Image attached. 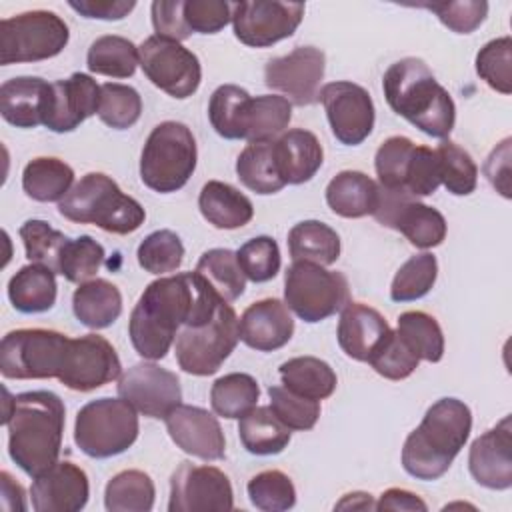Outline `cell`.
Segmentation results:
<instances>
[{
  "label": "cell",
  "instance_id": "6da1fadb",
  "mask_svg": "<svg viewBox=\"0 0 512 512\" xmlns=\"http://www.w3.org/2000/svg\"><path fill=\"white\" fill-rule=\"evenodd\" d=\"M220 302L224 300L196 270L162 276L144 288L130 314V342L142 358L162 360L180 328L210 322Z\"/></svg>",
  "mask_w": 512,
  "mask_h": 512
},
{
  "label": "cell",
  "instance_id": "7a4b0ae2",
  "mask_svg": "<svg viewBox=\"0 0 512 512\" xmlns=\"http://www.w3.org/2000/svg\"><path fill=\"white\" fill-rule=\"evenodd\" d=\"M66 408L50 390H30L10 396L4 390V416L8 428V454L28 476H38L58 462Z\"/></svg>",
  "mask_w": 512,
  "mask_h": 512
},
{
  "label": "cell",
  "instance_id": "3957f363",
  "mask_svg": "<svg viewBox=\"0 0 512 512\" xmlns=\"http://www.w3.org/2000/svg\"><path fill=\"white\" fill-rule=\"evenodd\" d=\"M382 90L388 106L420 132L440 140L450 136L456 122L454 100L422 58L406 56L390 64Z\"/></svg>",
  "mask_w": 512,
  "mask_h": 512
},
{
  "label": "cell",
  "instance_id": "277c9868",
  "mask_svg": "<svg viewBox=\"0 0 512 512\" xmlns=\"http://www.w3.org/2000/svg\"><path fill=\"white\" fill-rule=\"evenodd\" d=\"M472 412L458 398H440L424 414L402 448V468L418 480L444 476L468 442Z\"/></svg>",
  "mask_w": 512,
  "mask_h": 512
},
{
  "label": "cell",
  "instance_id": "5b68a950",
  "mask_svg": "<svg viewBox=\"0 0 512 512\" xmlns=\"http://www.w3.org/2000/svg\"><path fill=\"white\" fill-rule=\"evenodd\" d=\"M58 212L70 222L94 224L120 236L138 230L146 220L142 204L102 172L84 174L58 202Z\"/></svg>",
  "mask_w": 512,
  "mask_h": 512
},
{
  "label": "cell",
  "instance_id": "8992f818",
  "mask_svg": "<svg viewBox=\"0 0 512 512\" xmlns=\"http://www.w3.org/2000/svg\"><path fill=\"white\" fill-rule=\"evenodd\" d=\"M198 150L192 130L176 120L152 128L140 154V178L158 194L180 190L196 170Z\"/></svg>",
  "mask_w": 512,
  "mask_h": 512
},
{
  "label": "cell",
  "instance_id": "52a82bcc",
  "mask_svg": "<svg viewBox=\"0 0 512 512\" xmlns=\"http://www.w3.org/2000/svg\"><path fill=\"white\" fill-rule=\"evenodd\" d=\"M138 416L124 398H98L84 404L74 422V442L90 458H112L138 438Z\"/></svg>",
  "mask_w": 512,
  "mask_h": 512
},
{
  "label": "cell",
  "instance_id": "ba28073f",
  "mask_svg": "<svg viewBox=\"0 0 512 512\" xmlns=\"http://www.w3.org/2000/svg\"><path fill=\"white\" fill-rule=\"evenodd\" d=\"M350 302V286L342 272L294 260L284 276V304L304 322H320Z\"/></svg>",
  "mask_w": 512,
  "mask_h": 512
},
{
  "label": "cell",
  "instance_id": "9c48e42d",
  "mask_svg": "<svg viewBox=\"0 0 512 512\" xmlns=\"http://www.w3.org/2000/svg\"><path fill=\"white\" fill-rule=\"evenodd\" d=\"M238 340L240 320L228 302H220L210 322L180 328L174 340L176 362L192 376H210L218 372Z\"/></svg>",
  "mask_w": 512,
  "mask_h": 512
},
{
  "label": "cell",
  "instance_id": "30bf717a",
  "mask_svg": "<svg viewBox=\"0 0 512 512\" xmlns=\"http://www.w3.org/2000/svg\"><path fill=\"white\" fill-rule=\"evenodd\" d=\"M70 338L58 330L18 328L0 342V372L12 380L58 378Z\"/></svg>",
  "mask_w": 512,
  "mask_h": 512
},
{
  "label": "cell",
  "instance_id": "8fae6325",
  "mask_svg": "<svg viewBox=\"0 0 512 512\" xmlns=\"http://www.w3.org/2000/svg\"><path fill=\"white\" fill-rule=\"evenodd\" d=\"M70 40L68 24L50 10H30L0 22V62L22 64L58 56Z\"/></svg>",
  "mask_w": 512,
  "mask_h": 512
},
{
  "label": "cell",
  "instance_id": "7c38bea8",
  "mask_svg": "<svg viewBox=\"0 0 512 512\" xmlns=\"http://www.w3.org/2000/svg\"><path fill=\"white\" fill-rule=\"evenodd\" d=\"M378 224L400 232L412 246L430 250L444 242L448 224L444 216L410 196L406 190H388L378 184V206L372 214Z\"/></svg>",
  "mask_w": 512,
  "mask_h": 512
},
{
  "label": "cell",
  "instance_id": "4fadbf2b",
  "mask_svg": "<svg viewBox=\"0 0 512 512\" xmlns=\"http://www.w3.org/2000/svg\"><path fill=\"white\" fill-rule=\"evenodd\" d=\"M138 54L146 78L168 96L184 100L198 90L202 80L200 60L180 42L154 34L138 46Z\"/></svg>",
  "mask_w": 512,
  "mask_h": 512
},
{
  "label": "cell",
  "instance_id": "5bb4252c",
  "mask_svg": "<svg viewBox=\"0 0 512 512\" xmlns=\"http://www.w3.org/2000/svg\"><path fill=\"white\" fill-rule=\"evenodd\" d=\"M304 18V4L252 0L232 4L234 36L250 48H268L290 38Z\"/></svg>",
  "mask_w": 512,
  "mask_h": 512
},
{
  "label": "cell",
  "instance_id": "9a60e30c",
  "mask_svg": "<svg viewBox=\"0 0 512 512\" xmlns=\"http://www.w3.org/2000/svg\"><path fill=\"white\" fill-rule=\"evenodd\" d=\"M326 70V56L314 46H296L284 56L270 58L264 66V82L290 104L310 106L318 100Z\"/></svg>",
  "mask_w": 512,
  "mask_h": 512
},
{
  "label": "cell",
  "instance_id": "2e32d148",
  "mask_svg": "<svg viewBox=\"0 0 512 512\" xmlns=\"http://www.w3.org/2000/svg\"><path fill=\"white\" fill-rule=\"evenodd\" d=\"M318 100L326 110V118L338 142L358 146L370 136L376 112L366 88L348 80H338L324 84Z\"/></svg>",
  "mask_w": 512,
  "mask_h": 512
},
{
  "label": "cell",
  "instance_id": "e0dca14e",
  "mask_svg": "<svg viewBox=\"0 0 512 512\" xmlns=\"http://www.w3.org/2000/svg\"><path fill=\"white\" fill-rule=\"evenodd\" d=\"M234 492L228 476L216 466L182 462L170 478V512L232 510Z\"/></svg>",
  "mask_w": 512,
  "mask_h": 512
},
{
  "label": "cell",
  "instance_id": "ac0fdd59",
  "mask_svg": "<svg viewBox=\"0 0 512 512\" xmlns=\"http://www.w3.org/2000/svg\"><path fill=\"white\" fill-rule=\"evenodd\" d=\"M122 364L114 346L100 334L70 338L58 380L76 392L96 390L120 378Z\"/></svg>",
  "mask_w": 512,
  "mask_h": 512
},
{
  "label": "cell",
  "instance_id": "d6986e66",
  "mask_svg": "<svg viewBox=\"0 0 512 512\" xmlns=\"http://www.w3.org/2000/svg\"><path fill=\"white\" fill-rule=\"evenodd\" d=\"M118 396L148 418H166L182 404L180 380L174 372L150 362L130 366L118 378Z\"/></svg>",
  "mask_w": 512,
  "mask_h": 512
},
{
  "label": "cell",
  "instance_id": "ffe728a7",
  "mask_svg": "<svg viewBox=\"0 0 512 512\" xmlns=\"http://www.w3.org/2000/svg\"><path fill=\"white\" fill-rule=\"evenodd\" d=\"M100 86L84 72H74L66 80L50 82V94L44 112V126L64 134L76 130L86 118L98 114Z\"/></svg>",
  "mask_w": 512,
  "mask_h": 512
},
{
  "label": "cell",
  "instance_id": "44dd1931",
  "mask_svg": "<svg viewBox=\"0 0 512 512\" xmlns=\"http://www.w3.org/2000/svg\"><path fill=\"white\" fill-rule=\"evenodd\" d=\"M88 496V476L70 460H58L34 476L30 486L32 508L36 512H78L86 506Z\"/></svg>",
  "mask_w": 512,
  "mask_h": 512
},
{
  "label": "cell",
  "instance_id": "7402d4cb",
  "mask_svg": "<svg viewBox=\"0 0 512 512\" xmlns=\"http://www.w3.org/2000/svg\"><path fill=\"white\" fill-rule=\"evenodd\" d=\"M172 442L186 454L202 460H220L226 454V440L214 414L200 406L178 404L166 418Z\"/></svg>",
  "mask_w": 512,
  "mask_h": 512
},
{
  "label": "cell",
  "instance_id": "603a6c76",
  "mask_svg": "<svg viewBox=\"0 0 512 512\" xmlns=\"http://www.w3.org/2000/svg\"><path fill=\"white\" fill-rule=\"evenodd\" d=\"M472 478L490 490L512 486V420L504 416L494 428L480 434L468 452Z\"/></svg>",
  "mask_w": 512,
  "mask_h": 512
},
{
  "label": "cell",
  "instance_id": "cb8c5ba5",
  "mask_svg": "<svg viewBox=\"0 0 512 512\" xmlns=\"http://www.w3.org/2000/svg\"><path fill=\"white\" fill-rule=\"evenodd\" d=\"M294 318L278 298H262L250 304L240 316V340L258 352H272L290 342Z\"/></svg>",
  "mask_w": 512,
  "mask_h": 512
},
{
  "label": "cell",
  "instance_id": "d4e9b609",
  "mask_svg": "<svg viewBox=\"0 0 512 512\" xmlns=\"http://www.w3.org/2000/svg\"><path fill=\"white\" fill-rule=\"evenodd\" d=\"M388 332L384 316L368 304L348 302L340 310L336 336L342 352L352 360L368 362Z\"/></svg>",
  "mask_w": 512,
  "mask_h": 512
},
{
  "label": "cell",
  "instance_id": "484cf974",
  "mask_svg": "<svg viewBox=\"0 0 512 512\" xmlns=\"http://www.w3.org/2000/svg\"><path fill=\"white\" fill-rule=\"evenodd\" d=\"M50 82L38 76L10 78L0 86L2 118L16 128H36L44 124Z\"/></svg>",
  "mask_w": 512,
  "mask_h": 512
},
{
  "label": "cell",
  "instance_id": "4316f807",
  "mask_svg": "<svg viewBox=\"0 0 512 512\" xmlns=\"http://www.w3.org/2000/svg\"><path fill=\"white\" fill-rule=\"evenodd\" d=\"M276 162L286 184H304L316 176L324 150L314 132L292 128L274 140Z\"/></svg>",
  "mask_w": 512,
  "mask_h": 512
},
{
  "label": "cell",
  "instance_id": "83f0119b",
  "mask_svg": "<svg viewBox=\"0 0 512 512\" xmlns=\"http://www.w3.org/2000/svg\"><path fill=\"white\" fill-rule=\"evenodd\" d=\"M200 214L208 224L220 230H236L246 226L254 216V206L246 194L232 184L210 180L198 196Z\"/></svg>",
  "mask_w": 512,
  "mask_h": 512
},
{
  "label": "cell",
  "instance_id": "f1b7e54d",
  "mask_svg": "<svg viewBox=\"0 0 512 512\" xmlns=\"http://www.w3.org/2000/svg\"><path fill=\"white\" fill-rule=\"evenodd\" d=\"M326 204L342 218L374 214L378 206V184L364 172L342 170L326 186Z\"/></svg>",
  "mask_w": 512,
  "mask_h": 512
},
{
  "label": "cell",
  "instance_id": "f546056e",
  "mask_svg": "<svg viewBox=\"0 0 512 512\" xmlns=\"http://www.w3.org/2000/svg\"><path fill=\"white\" fill-rule=\"evenodd\" d=\"M292 120V104L280 94H262L248 98L242 120H240V140L268 142L284 134Z\"/></svg>",
  "mask_w": 512,
  "mask_h": 512
},
{
  "label": "cell",
  "instance_id": "4dcf8cb0",
  "mask_svg": "<svg viewBox=\"0 0 512 512\" xmlns=\"http://www.w3.org/2000/svg\"><path fill=\"white\" fill-rule=\"evenodd\" d=\"M72 310L78 322L86 328H108L122 314V294L112 282L104 278H92L78 284L74 290Z\"/></svg>",
  "mask_w": 512,
  "mask_h": 512
},
{
  "label": "cell",
  "instance_id": "1f68e13d",
  "mask_svg": "<svg viewBox=\"0 0 512 512\" xmlns=\"http://www.w3.org/2000/svg\"><path fill=\"white\" fill-rule=\"evenodd\" d=\"M58 284L50 268L40 264L22 266L8 282V298L22 314H40L56 304Z\"/></svg>",
  "mask_w": 512,
  "mask_h": 512
},
{
  "label": "cell",
  "instance_id": "d6a6232c",
  "mask_svg": "<svg viewBox=\"0 0 512 512\" xmlns=\"http://www.w3.org/2000/svg\"><path fill=\"white\" fill-rule=\"evenodd\" d=\"M242 446L254 456L280 454L290 442V428L280 422L270 406H254L238 422Z\"/></svg>",
  "mask_w": 512,
  "mask_h": 512
},
{
  "label": "cell",
  "instance_id": "836d02e7",
  "mask_svg": "<svg viewBox=\"0 0 512 512\" xmlns=\"http://www.w3.org/2000/svg\"><path fill=\"white\" fill-rule=\"evenodd\" d=\"M278 374L284 388L312 400H324L332 396L338 384L332 366L316 356L290 358L280 364Z\"/></svg>",
  "mask_w": 512,
  "mask_h": 512
},
{
  "label": "cell",
  "instance_id": "e575fe53",
  "mask_svg": "<svg viewBox=\"0 0 512 512\" xmlns=\"http://www.w3.org/2000/svg\"><path fill=\"white\" fill-rule=\"evenodd\" d=\"M74 186V170L60 158H32L22 172V188L36 202H60Z\"/></svg>",
  "mask_w": 512,
  "mask_h": 512
},
{
  "label": "cell",
  "instance_id": "d590c367",
  "mask_svg": "<svg viewBox=\"0 0 512 512\" xmlns=\"http://www.w3.org/2000/svg\"><path fill=\"white\" fill-rule=\"evenodd\" d=\"M236 174L256 194H274L286 186L276 162L274 140L246 144L236 158Z\"/></svg>",
  "mask_w": 512,
  "mask_h": 512
},
{
  "label": "cell",
  "instance_id": "8d00e7d4",
  "mask_svg": "<svg viewBox=\"0 0 512 512\" xmlns=\"http://www.w3.org/2000/svg\"><path fill=\"white\" fill-rule=\"evenodd\" d=\"M288 250L292 260L330 266L340 256V236L320 220H302L288 232Z\"/></svg>",
  "mask_w": 512,
  "mask_h": 512
},
{
  "label": "cell",
  "instance_id": "74e56055",
  "mask_svg": "<svg viewBox=\"0 0 512 512\" xmlns=\"http://www.w3.org/2000/svg\"><path fill=\"white\" fill-rule=\"evenodd\" d=\"M140 64L138 46L132 40L106 34L96 38L86 54V66L92 74H102L110 78H130Z\"/></svg>",
  "mask_w": 512,
  "mask_h": 512
},
{
  "label": "cell",
  "instance_id": "f35d334b",
  "mask_svg": "<svg viewBox=\"0 0 512 512\" xmlns=\"http://www.w3.org/2000/svg\"><path fill=\"white\" fill-rule=\"evenodd\" d=\"M260 398V386L256 378L246 372H230L220 376L210 388V404L214 414L240 420L250 412Z\"/></svg>",
  "mask_w": 512,
  "mask_h": 512
},
{
  "label": "cell",
  "instance_id": "ab89813d",
  "mask_svg": "<svg viewBox=\"0 0 512 512\" xmlns=\"http://www.w3.org/2000/svg\"><path fill=\"white\" fill-rule=\"evenodd\" d=\"M156 488L142 470H122L114 474L104 490V506L110 512H148L154 506Z\"/></svg>",
  "mask_w": 512,
  "mask_h": 512
},
{
  "label": "cell",
  "instance_id": "60d3db41",
  "mask_svg": "<svg viewBox=\"0 0 512 512\" xmlns=\"http://www.w3.org/2000/svg\"><path fill=\"white\" fill-rule=\"evenodd\" d=\"M196 272L224 302H234L246 288V276L238 264L236 252L228 248L206 250L196 264Z\"/></svg>",
  "mask_w": 512,
  "mask_h": 512
},
{
  "label": "cell",
  "instance_id": "b9f144b4",
  "mask_svg": "<svg viewBox=\"0 0 512 512\" xmlns=\"http://www.w3.org/2000/svg\"><path fill=\"white\" fill-rule=\"evenodd\" d=\"M396 332L420 360L440 362L444 356V334L438 320L422 310H408L398 316Z\"/></svg>",
  "mask_w": 512,
  "mask_h": 512
},
{
  "label": "cell",
  "instance_id": "7bdbcfd3",
  "mask_svg": "<svg viewBox=\"0 0 512 512\" xmlns=\"http://www.w3.org/2000/svg\"><path fill=\"white\" fill-rule=\"evenodd\" d=\"M20 238L26 250V258L32 264L46 266L54 274H60V258L70 240L68 236L44 220L32 218L20 226Z\"/></svg>",
  "mask_w": 512,
  "mask_h": 512
},
{
  "label": "cell",
  "instance_id": "ee69618b",
  "mask_svg": "<svg viewBox=\"0 0 512 512\" xmlns=\"http://www.w3.org/2000/svg\"><path fill=\"white\" fill-rule=\"evenodd\" d=\"M438 262L430 252L410 256L394 274L390 298L394 302H412L424 298L436 284Z\"/></svg>",
  "mask_w": 512,
  "mask_h": 512
},
{
  "label": "cell",
  "instance_id": "f6af8a7d",
  "mask_svg": "<svg viewBox=\"0 0 512 512\" xmlns=\"http://www.w3.org/2000/svg\"><path fill=\"white\" fill-rule=\"evenodd\" d=\"M440 184L454 196H468L476 190L478 184V166L472 156L460 148L456 142L444 140L436 148Z\"/></svg>",
  "mask_w": 512,
  "mask_h": 512
},
{
  "label": "cell",
  "instance_id": "bcb514c9",
  "mask_svg": "<svg viewBox=\"0 0 512 512\" xmlns=\"http://www.w3.org/2000/svg\"><path fill=\"white\" fill-rule=\"evenodd\" d=\"M142 114V98L138 90L118 82H106L100 86L98 118L114 128L126 130L138 122Z\"/></svg>",
  "mask_w": 512,
  "mask_h": 512
},
{
  "label": "cell",
  "instance_id": "7dc6e473",
  "mask_svg": "<svg viewBox=\"0 0 512 512\" xmlns=\"http://www.w3.org/2000/svg\"><path fill=\"white\" fill-rule=\"evenodd\" d=\"M250 94L236 84L218 86L208 102V120L218 136L226 140H240L242 110Z\"/></svg>",
  "mask_w": 512,
  "mask_h": 512
},
{
  "label": "cell",
  "instance_id": "c3c4849f",
  "mask_svg": "<svg viewBox=\"0 0 512 512\" xmlns=\"http://www.w3.org/2000/svg\"><path fill=\"white\" fill-rule=\"evenodd\" d=\"M140 268L150 274H168L180 268L184 260V244L172 230H156L148 234L136 250Z\"/></svg>",
  "mask_w": 512,
  "mask_h": 512
},
{
  "label": "cell",
  "instance_id": "681fc988",
  "mask_svg": "<svg viewBox=\"0 0 512 512\" xmlns=\"http://www.w3.org/2000/svg\"><path fill=\"white\" fill-rule=\"evenodd\" d=\"M248 498L252 506L264 512H284L296 504V488L282 470H262L250 478Z\"/></svg>",
  "mask_w": 512,
  "mask_h": 512
},
{
  "label": "cell",
  "instance_id": "f907efd6",
  "mask_svg": "<svg viewBox=\"0 0 512 512\" xmlns=\"http://www.w3.org/2000/svg\"><path fill=\"white\" fill-rule=\"evenodd\" d=\"M478 76L496 92H512V40L510 36L494 38L476 54Z\"/></svg>",
  "mask_w": 512,
  "mask_h": 512
},
{
  "label": "cell",
  "instance_id": "816d5d0a",
  "mask_svg": "<svg viewBox=\"0 0 512 512\" xmlns=\"http://www.w3.org/2000/svg\"><path fill=\"white\" fill-rule=\"evenodd\" d=\"M368 364L388 380H404L418 368L420 358L396 330H390L370 356Z\"/></svg>",
  "mask_w": 512,
  "mask_h": 512
},
{
  "label": "cell",
  "instance_id": "f5cc1de1",
  "mask_svg": "<svg viewBox=\"0 0 512 512\" xmlns=\"http://www.w3.org/2000/svg\"><path fill=\"white\" fill-rule=\"evenodd\" d=\"M104 262V248L92 236H78L68 240L62 258H60V274L74 284L88 282L96 276Z\"/></svg>",
  "mask_w": 512,
  "mask_h": 512
},
{
  "label": "cell",
  "instance_id": "db71d44e",
  "mask_svg": "<svg viewBox=\"0 0 512 512\" xmlns=\"http://www.w3.org/2000/svg\"><path fill=\"white\" fill-rule=\"evenodd\" d=\"M414 142L406 136H390L376 150L374 168L378 184L388 190H404L408 162L414 152Z\"/></svg>",
  "mask_w": 512,
  "mask_h": 512
},
{
  "label": "cell",
  "instance_id": "11a10c76",
  "mask_svg": "<svg viewBox=\"0 0 512 512\" xmlns=\"http://www.w3.org/2000/svg\"><path fill=\"white\" fill-rule=\"evenodd\" d=\"M270 408L290 430H310L320 418V400L300 396L284 386H270Z\"/></svg>",
  "mask_w": 512,
  "mask_h": 512
},
{
  "label": "cell",
  "instance_id": "9f6ffc18",
  "mask_svg": "<svg viewBox=\"0 0 512 512\" xmlns=\"http://www.w3.org/2000/svg\"><path fill=\"white\" fill-rule=\"evenodd\" d=\"M244 276L256 284L272 280L280 270V248L270 236H256L236 250Z\"/></svg>",
  "mask_w": 512,
  "mask_h": 512
},
{
  "label": "cell",
  "instance_id": "6f0895ef",
  "mask_svg": "<svg viewBox=\"0 0 512 512\" xmlns=\"http://www.w3.org/2000/svg\"><path fill=\"white\" fill-rule=\"evenodd\" d=\"M438 16V20L456 34L474 32L488 16V2L458 0V2H422L418 4Z\"/></svg>",
  "mask_w": 512,
  "mask_h": 512
},
{
  "label": "cell",
  "instance_id": "680465c9",
  "mask_svg": "<svg viewBox=\"0 0 512 512\" xmlns=\"http://www.w3.org/2000/svg\"><path fill=\"white\" fill-rule=\"evenodd\" d=\"M440 186V170L436 150L428 146H414L412 158L408 162L404 190L414 198L430 196Z\"/></svg>",
  "mask_w": 512,
  "mask_h": 512
},
{
  "label": "cell",
  "instance_id": "91938a15",
  "mask_svg": "<svg viewBox=\"0 0 512 512\" xmlns=\"http://www.w3.org/2000/svg\"><path fill=\"white\" fill-rule=\"evenodd\" d=\"M184 18L192 32L216 34L232 22V4L224 0H186Z\"/></svg>",
  "mask_w": 512,
  "mask_h": 512
},
{
  "label": "cell",
  "instance_id": "94428289",
  "mask_svg": "<svg viewBox=\"0 0 512 512\" xmlns=\"http://www.w3.org/2000/svg\"><path fill=\"white\" fill-rule=\"evenodd\" d=\"M184 2L186 0H154L152 2L150 14H152V26L156 36L182 42L192 34L184 18Z\"/></svg>",
  "mask_w": 512,
  "mask_h": 512
},
{
  "label": "cell",
  "instance_id": "6125c7cd",
  "mask_svg": "<svg viewBox=\"0 0 512 512\" xmlns=\"http://www.w3.org/2000/svg\"><path fill=\"white\" fill-rule=\"evenodd\" d=\"M484 176L504 198H510V138H504L486 158Z\"/></svg>",
  "mask_w": 512,
  "mask_h": 512
},
{
  "label": "cell",
  "instance_id": "be15d7a7",
  "mask_svg": "<svg viewBox=\"0 0 512 512\" xmlns=\"http://www.w3.org/2000/svg\"><path fill=\"white\" fill-rule=\"evenodd\" d=\"M68 6L84 18L92 20H122L134 8V0H70Z\"/></svg>",
  "mask_w": 512,
  "mask_h": 512
},
{
  "label": "cell",
  "instance_id": "e7e4bbea",
  "mask_svg": "<svg viewBox=\"0 0 512 512\" xmlns=\"http://www.w3.org/2000/svg\"><path fill=\"white\" fill-rule=\"evenodd\" d=\"M376 510H408V512H426V502L404 488H388L376 502Z\"/></svg>",
  "mask_w": 512,
  "mask_h": 512
},
{
  "label": "cell",
  "instance_id": "03108f58",
  "mask_svg": "<svg viewBox=\"0 0 512 512\" xmlns=\"http://www.w3.org/2000/svg\"><path fill=\"white\" fill-rule=\"evenodd\" d=\"M0 492H2V504L6 510H26L24 488L6 470L0 472Z\"/></svg>",
  "mask_w": 512,
  "mask_h": 512
},
{
  "label": "cell",
  "instance_id": "003e7915",
  "mask_svg": "<svg viewBox=\"0 0 512 512\" xmlns=\"http://www.w3.org/2000/svg\"><path fill=\"white\" fill-rule=\"evenodd\" d=\"M334 508L336 510H376V502L368 492H350V494H344Z\"/></svg>",
  "mask_w": 512,
  "mask_h": 512
}]
</instances>
